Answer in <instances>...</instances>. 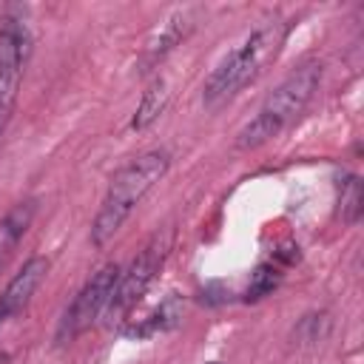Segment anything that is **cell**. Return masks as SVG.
Masks as SVG:
<instances>
[{
    "mask_svg": "<svg viewBox=\"0 0 364 364\" xmlns=\"http://www.w3.org/2000/svg\"><path fill=\"white\" fill-rule=\"evenodd\" d=\"M287 31H290L287 20L270 17V20H262L236 48H230L216 63V68L208 74V80L202 85L205 108L216 111L225 102H230L242 88L256 82L259 74L279 57L284 40H287Z\"/></svg>",
    "mask_w": 364,
    "mask_h": 364,
    "instance_id": "1",
    "label": "cell"
},
{
    "mask_svg": "<svg viewBox=\"0 0 364 364\" xmlns=\"http://www.w3.org/2000/svg\"><path fill=\"white\" fill-rule=\"evenodd\" d=\"M171 168V154L162 151V148H154V151H145L139 156H134L128 165H122L105 196H102V205L91 222V245L94 247H102L105 242H111L117 236V230L125 225V219L134 213V208L145 199V193L168 173Z\"/></svg>",
    "mask_w": 364,
    "mask_h": 364,
    "instance_id": "2",
    "label": "cell"
},
{
    "mask_svg": "<svg viewBox=\"0 0 364 364\" xmlns=\"http://www.w3.org/2000/svg\"><path fill=\"white\" fill-rule=\"evenodd\" d=\"M321 82V63L318 60H304L296 65L259 105L250 122L236 134V148L239 151H253L270 139H276L287 125H293L304 108L310 105L313 94L318 91Z\"/></svg>",
    "mask_w": 364,
    "mask_h": 364,
    "instance_id": "3",
    "label": "cell"
},
{
    "mask_svg": "<svg viewBox=\"0 0 364 364\" xmlns=\"http://www.w3.org/2000/svg\"><path fill=\"white\" fill-rule=\"evenodd\" d=\"M119 276H122V267L117 262H108L80 287V293L71 299V304L65 307V313H63V318L57 324V333H54V344L57 347L71 344L77 336H82L108 310Z\"/></svg>",
    "mask_w": 364,
    "mask_h": 364,
    "instance_id": "4",
    "label": "cell"
},
{
    "mask_svg": "<svg viewBox=\"0 0 364 364\" xmlns=\"http://www.w3.org/2000/svg\"><path fill=\"white\" fill-rule=\"evenodd\" d=\"M28 54H31V31L26 20L6 11L0 17V139L11 122Z\"/></svg>",
    "mask_w": 364,
    "mask_h": 364,
    "instance_id": "5",
    "label": "cell"
},
{
    "mask_svg": "<svg viewBox=\"0 0 364 364\" xmlns=\"http://www.w3.org/2000/svg\"><path fill=\"white\" fill-rule=\"evenodd\" d=\"M171 242H173V230L165 228L162 233H154L148 239V245L134 256V262L128 264V270H122L119 282H117V290H114V299L108 304L111 313H128L148 290V284L154 282V276L159 273V267L165 264L168 259V250H171Z\"/></svg>",
    "mask_w": 364,
    "mask_h": 364,
    "instance_id": "6",
    "label": "cell"
},
{
    "mask_svg": "<svg viewBox=\"0 0 364 364\" xmlns=\"http://www.w3.org/2000/svg\"><path fill=\"white\" fill-rule=\"evenodd\" d=\"M46 273H48V259L46 256H28L23 262V267L11 276V282L0 293V324L9 321L11 316H17L28 304V299L34 296V290L43 284Z\"/></svg>",
    "mask_w": 364,
    "mask_h": 364,
    "instance_id": "7",
    "label": "cell"
},
{
    "mask_svg": "<svg viewBox=\"0 0 364 364\" xmlns=\"http://www.w3.org/2000/svg\"><path fill=\"white\" fill-rule=\"evenodd\" d=\"M34 213H37V202H34V199H26V202H17V205L0 219V267H3V262L9 259V253L14 250V245L23 239V233L28 230Z\"/></svg>",
    "mask_w": 364,
    "mask_h": 364,
    "instance_id": "8",
    "label": "cell"
},
{
    "mask_svg": "<svg viewBox=\"0 0 364 364\" xmlns=\"http://www.w3.org/2000/svg\"><path fill=\"white\" fill-rule=\"evenodd\" d=\"M168 100H171V91H168V82L162 77L151 80V85L142 91V100L136 105V114L131 119V128L134 131H145L151 122H156L162 117V111L168 108Z\"/></svg>",
    "mask_w": 364,
    "mask_h": 364,
    "instance_id": "9",
    "label": "cell"
},
{
    "mask_svg": "<svg viewBox=\"0 0 364 364\" xmlns=\"http://www.w3.org/2000/svg\"><path fill=\"white\" fill-rule=\"evenodd\" d=\"M191 20H188V14H173L162 28H159V34L151 40V46H148V63H156V60H162L171 48H176L182 40H185V34L191 31Z\"/></svg>",
    "mask_w": 364,
    "mask_h": 364,
    "instance_id": "10",
    "label": "cell"
},
{
    "mask_svg": "<svg viewBox=\"0 0 364 364\" xmlns=\"http://www.w3.org/2000/svg\"><path fill=\"white\" fill-rule=\"evenodd\" d=\"M338 208H341V219L347 225H355L361 219L364 210V191H361V179L355 173H347L341 179V193H338Z\"/></svg>",
    "mask_w": 364,
    "mask_h": 364,
    "instance_id": "11",
    "label": "cell"
},
{
    "mask_svg": "<svg viewBox=\"0 0 364 364\" xmlns=\"http://www.w3.org/2000/svg\"><path fill=\"white\" fill-rule=\"evenodd\" d=\"M327 330H330L327 313H307L299 321V327L293 330V341H299V344H316V341H321L327 336Z\"/></svg>",
    "mask_w": 364,
    "mask_h": 364,
    "instance_id": "12",
    "label": "cell"
},
{
    "mask_svg": "<svg viewBox=\"0 0 364 364\" xmlns=\"http://www.w3.org/2000/svg\"><path fill=\"white\" fill-rule=\"evenodd\" d=\"M279 284V270L273 264H259L253 273H250V284L245 290V299L247 301H259L264 299L267 293H273V287Z\"/></svg>",
    "mask_w": 364,
    "mask_h": 364,
    "instance_id": "13",
    "label": "cell"
},
{
    "mask_svg": "<svg viewBox=\"0 0 364 364\" xmlns=\"http://www.w3.org/2000/svg\"><path fill=\"white\" fill-rule=\"evenodd\" d=\"M0 364H9V353H0Z\"/></svg>",
    "mask_w": 364,
    "mask_h": 364,
    "instance_id": "14",
    "label": "cell"
}]
</instances>
